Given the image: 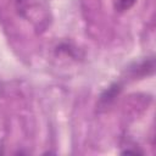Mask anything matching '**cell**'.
<instances>
[{"label":"cell","instance_id":"cell-1","mask_svg":"<svg viewBox=\"0 0 156 156\" xmlns=\"http://www.w3.org/2000/svg\"><path fill=\"white\" fill-rule=\"evenodd\" d=\"M119 90H121V87L118 85V84H113V85H111L102 95H101V99H100V101L101 102H104L105 105H107V104H110L117 95H118V93H119Z\"/></svg>","mask_w":156,"mask_h":156},{"label":"cell","instance_id":"cell-2","mask_svg":"<svg viewBox=\"0 0 156 156\" xmlns=\"http://www.w3.org/2000/svg\"><path fill=\"white\" fill-rule=\"evenodd\" d=\"M135 1L136 0H113V5L118 12H124L129 10L135 4Z\"/></svg>","mask_w":156,"mask_h":156},{"label":"cell","instance_id":"cell-3","mask_svg":"<svg viewBox=\"0 0 156 156\" xmlns=\"http://www.w3.org/2000/svg\"><path fill=\"white\" fill-rule=\"evenodd\" d=\"M26 1H27V0H16V2H17L18 5H23V4H26Z\"/></svg>","mask_w":156,"mask_h":156}]
</instances>
